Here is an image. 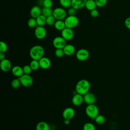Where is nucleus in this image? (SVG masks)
I'll use <instances>...</instances> for the list:
<instances>
[{"label": "nucleus", "mask_w": 130, "mask_h": 130, "mask_svg": "<svg viewBox=\"0 0 130 130\" xmlns=\"http://www.w3.org/2000/svg\"><path fill=\"white\" fill-rule=\"evenodd\" d=\"M63 123L64 124L66 125H68L70 124V120H68V119H64Z\"/></svg>", "instance_id": "obj_41"}, {"label": "nucleus", "mask_w": 130, "mask_h": 130, "mask_svg": "<svg viewBox=\"0 0 130 130\" xmlns=\"http://www.w3.org/2000/svg\"><path fill=\"white\" fill-rule=\"evenodd\" d=\"M11 86L13 88H18V87H19V86H20V85L21 84V82H20V81L18 78L17 79H14V80H13L11 82Z\"/></svg>", "instance_id": "obj_31"}, {"label": "nucleus", "mask_w": 130, "mask_h": 130, "mask_svg": "<svg viewBox=\"0 0 130 130\" xmlns=\"http://www.w3.org/2000/svg\"><path fill=\"white\" fill-rule=\"evenodd\" d=\"M29 66H30L31 68L32 69V70H38L39 68H40V64H39V60H35V59H32L29 64Z\"/></svg>", "instance_id": "obj_27"}, {"label": "nucleus", "mask_w": 130, "mask_h": 130, "mask_svg": "<svg viewBox=\"0 0 130 130\" xmlns=\"http://www.w3.org/2000/svg\"><path fill=\"white\" fill-rule=\"evenodd\" d=\"M64 21L66 27L72 29L76 27L79 23L78 18L75 15L69 16L65 18Z\"/></svg>", "instance_id": "obj_4"}, {"label": "nucleus", "mask_w": 130, "mask_h": 130, "mask_svg": "<svg viewBox=\"0 0 130 130\" xmlns=\"http://www.w3.org/2000/svg\"><path fill=\"white\" fill-rule=\"evenodd\" d=\"M36 21L37 26H44L46 24V17L41 14L36 18Z\"/></svg>", "instance_id": "obj_22"}, {"label": "nucleus", "mask_w": 130, "mask_h": 130, "mask_svg": "<svg viewBox=\"0 0 130 130\" xmlns=\"http://www.w3.org/2000/svg\"><path fill=\"white\" fill-rule=\"evenodd\" d=\"M75 110L71 107L66 108L62 112V116L64 119L71 120L75 115Z\"/></svg>", "instance_id": "obj_12"}, {"label": "nucleus", "mask_w": 130, "mask_h": 130, "mask_svg": "<svg viewBox=\"0 0 130 130\" xmlns=\"http://www.w3.org/2000/svg\"><path fill=\"white\" fill-rule=\"evenodd\" d=\"M89 56V51L86 49H80L76 53V58L80 61H85Z\"/></svg>", "instance_id": "obj_8"}, {"label": "nucleus", "mask_w": 130, "mask_h": 130, "mask_svg": "<svg viewBox=\"0 0 130 130\" xmlns=\"http://www.w3.org/2000/svg\"><path fill=\"white\" fill-rule=\"evenodd\" d=\"M83 100L87 105L94 104L96 101V97L93 93L88 92L83 95Z\"/></svg>", "instance_id": "obj_11"}, {"label": "nucleus", "mask_w": 130, "mask_h": 130, "mask_svg": "<svg viewBox=\"0 0 130 130\" xmlns=\"http://www.w3.org/2000/svg\"><path fill=\"white\" fill-rule=\"evenodd\" d=\"M63 50L65 55L67 56H71L75 53L76 49L73 45L66 44V45L63 48Z\"/></svg>", "instance_id": "obj_18"}, {"label": "nucleus", "mask_w": 130, "mask_h": 130, "mask_svg": "<svg viewBox=\"0 0 130 130\" xmlns=\"http://www.w3.org/2000/svg\"><path fill=\"white\" fill-rule=\"evenodd\" d=\"M83 130H95L94 125L91 122L85 123L83 127Z\"/></svg>", "instance_id": "obj_29"}, {"label": "nucleus", "mask_w": 130, "mask_h": 130, "mask_svg": "<svg viewBox=\"0 0 130 130\" xmlns=\"http://www.w3.org/2000/svg\"><path fill=\"white\" fill-rule=\"evenodd\" d=\"M90 16L92 17H93V18L97 17L98 16V15H99V11L96 9H93V10L90 11Z\"/></svg>", "instance_id": "obj_38"}, {"label": "nucleus", "mask_w": 130, "mask_h": 130, "mask_svg": "<svg viewBox=\"0 0 130 130\" xmlns=\"http://www.w3.org/2000/svg\"><path fill=\"white\" fill-rule=\"evenodd\" d=\"M60 5L64 8H69L72 6V0H59Z\"/></svg>", "instance_id": "obj_25"}, {"label": "nucleus", "mask_w": 130, "mask_h": 130, "mask_svg": "<svg viewBox=\"0 0 130 130\" xmlns=\"http://www.w3.org/2000/svg\"><path fill=\"white\" fill-rule=\"evenodd\" d=\"M56 21V19L53 15H51L46 17V24L49 26H52L54 24Z\"/></svg>", "instance_id": "obj_28"}, {"label": "nucleus", "mask_w": 130, "mask_h": 130, "mask_svg": "<svg viewBox=\"0 0 130 130\" xmlns=\"http://www.w3.org/2000/svg\"><path fill=\"white\" fill-rule=\"evenodd\" d=\"M76 10H77L73 7H71L68 10V14L69 16H75L76 13Z\"/></svg>", "instance_id": "obj_37"}, {"label": "nucleus", "mask_w": 130, "mask_h": 130, "mask_svg": "<svg viewBox=\"0 0 130 130\" xmlns=\"http://www.w3.org/2000/svg\"><path fill=\"white\" fill-rule=\"evenodd\" d=\"M27 25L30 28H34L37 25L36 19L34 18H30L27 21Z\"/></svg>", "instance_id": "obj_30"}, {"label": "nucleus", "mask_w": 130, "mask_h": 130, "mask_svg": "<svg viewBox=\"0 0 130 130\" xmlns=\"http://www.w3.org/2000/svg\"><path fill=\"white\" fill-rule=\"evenodd\" d=\"M87 0H72V6L76 10H79L85 6Z\"/></svg>", "instance_id": "obj_15"}, {"label": "nucleus", "mask_w": 130, "mask_h": 130, "mask_svg": "<svg viewBox=\"0 0 130 130\" xmlns=\"http://www.w3.org/2000/svg\"><path fill=\"white\" fill-rule=\"evenodd\" d=\"M8 50V45L4 41L0 42V52L5 53Z\"/></svg>", "instance_id": "obj_32"}, {"label": "nucleus", "mask_w": 130, "mask_h": 130, "mask_svg": "<svg viewBox=\"0 0 130 130\" xmlns=\"http://www.w3.org/2000/svg\"><path fill=\"white\" fill-rule=\"evenodd\" d=\"M85 7L88 10L90 11L93 9H95L97 6L94 0H87Z\"/></svg>", "instance_id": "obj_23"}, {"label": "nucleus", "mask_w": 130, "mask_h": 130, "mask_svg": "<svg viewBox=\"0 0 130 130\" xmlns=\"http://www.w3.org/2000/svg\"><path fill=\"white\" fill-rule=\"evenodd\" d=\"M34 34L37 39L42 40L45 38L47 34V31L44 26H37L35 29Z\"/></svg>", "instance_id": "obj_9"}, {"label": "nucleus", "mask_w": 130, "mask_h": 130, "mask_svg": "<svg viewBox=\"0 0 130 130\" xmlns=\"http://www.w3.org/2000/svg\"><path fill=\"white\" fill-rule=\"evenodd\" d=\"M36 130H50L49 125L45 121H40L37 124Z\"/></svg>", "instance_id": "obj_20"}, {"label": "nucleus", "mask_w": 130, "mask_h": 130, "mask_svg": "<svg viewBox=\"0 0 130 130\" xmlns=\"http://www.w3.org/2000/svg\"><path fill=\"white\" fill-rule=\"evenodd\" d=\"M52 0H44L43 2V5L44 7L46 8H51L52 6Z\"/></svg>", "instance_id": "obj_36"}, {"label": "nucleus", "mask_w": 130, "mask_h": 130, "mask_svg": "<svg viewBox=\"0 0 130 130\" xmlns=\"http://www.w3.org/2000/svg\"><path fill=\"white\" fill-rule=\"evenodd\" d=\"M85 113L88 117L94 120L95 118L99 115L98 107L94 104L87 105L85 109Z\"/></svg>", "instance_id": "obj_3"}, {"label": "nucleus", "mask_w": 130, "mask_h": 130, "mask_svg": "<svg viewBox=\"0 0 130 130\" xmlns=\"http://www.w3.org/2000/svg\"><path fill=\"white\" fill-rule=\"evenodd\" d=\"M12 73L17 77H20L24 74L23 68L18 66H15L12 68Z\"/></svg>", "instance_id": "obj_19"}, {"label": "nucleus", "mask_w": 130, "mask_h": 130, "mask_svg": "<svg viewBox=\"0 0 130 130\" xmlns=\"http://www.w3.org/2000/svg\"><path fill=\"white\" fill-rule=\"evenodd\" d=\"M83 102V95L77 93L73 96L72 99V102L73 104L76 106H80L82 104Z\"/></svg>", "instance_id": "obj_16"}, {"label": "nucleus", "mask_w": 130, "mask_h": 130, "mask_svg": "<svg viewBox=\"0 0 130 130\" xmlns=\"http://www.w3.org/2000/svg\"><path fill=\"white\" fill-rule=\"evenodd\" d=\"M42 14V9L37 6H34L31 8L30 11V15L32 18H37Z\"/></svg>", "instance_id": "obj_17"}, {"label": "nucleus", "mask_w": 130, "mask_h": 130, "mask_svg": "<svg viewBox=\"0 0 130 130\" xmlns=\"http://www.w3.org/2000/svg\"><path fill=\"white\" fill-rule=\"evenodd\" d=\"M53 45L56 49H63L66 45V40L62 37H56L52 41Z\"/></svg>", "instance_id": "obj_7"}, {"label": "nucleus", "mask_w": 130, "mask_h": 130, "mask_svg": "<svg viewBox=\"0 0 130 130\" xmlns=\"http://www.w3.org/2000/svg\"><path fill=\"white\" fill-rule=\"evenodd\" d=\"M0 67L1 70L4 72H9L12 68V65L10 61L6 58L1 60Z\"/></svg>", "instance_id": "obj_13"}, {"label": "nucleus", "mask_w": 130, "mask_h": 130, "mask_svg": "<svg viewBox=\"0 0 130 130\" xmlns=\"http://www.w3.org/2000/svg\"><path fill=\"white\" fill-rule=\"evenodd\" d=\"M61 35L66 41H70L73 38L74 33L72 28L66 27L61 31Z\"/></svg>", "instance_id": "obj_10"}, {"label": "nucleus", "mask_w": 130, "mask_h": 130, "mask_svg": "<svg viewBox=\"0 0 130 130\" xmlns=\"http://www.w3.org/2000/svg\"><path fill=\"white\" fill-rule=\"evenodd\" d=\"M96 5L98 7H103L105 6L107 3V0H94Z\"/></svg>", "instance_id": "obj_34"}, {"label": "nucleus", "mask_w": 130, "mask_h": 130, "mask_svg": "<svg viewBox=\"0 0 130 130\" xmlns=\"http://www.w3.org/2000/svg\"><path fill=\"white\" fill-rule=\"evenodd\" d=\"M5 59V54L4 52H0V60H2Z\"/></svg>", "instance_id": "obj_40"}, {"label": "nucleus", "mask_w": 130, "mask_h": 130, "mask_svg": "<svg viewBox=\"0 0 130 130\" xmlns=\"http://www.w3.org/2000/svg\"><path fill=\"white\" fill-rule=\"evenodd\" d=\"M52 15L56 20H63L67 17V12L63 8L58 7L53 10Z\"/></svg>", "instance_id": "obj_5"}, {"label": "nucleus", "mask_w": 130, "mask_h": 130, "mask_svg": "<svg viewBox=\"0 0 130 130\" xmlns=\"http://www.w3.org/2000/svg\"><path fill=\"white\" fill-rule=\"evenodd\" d=\"M21 84L22 86L25 87L30 86L33 83V79L31 76L28 74H23L19 78Z\"/></svg>", "instance_id": "obj_6"}, {"label": "nucleus", "mask_w": 130, "mask_h": 130, "mask_svg": "<svg viewBox=\"0 0 130 130\" xmlns=\"http://www.w3.org/2000/svg\"><path fill=\"white\" fill-rule=\"evenodd\" d=\"M64 55L63 49H56L55 51V55L58 58L62 57Z\"/></svg>", "instance_id": "obj_33"}, {"label": "nucleus", "mask_w": 130, "mask_h": 130, "mask_svg": "<svg viewBox=\"0 0 130 130\" xmlns=\"http://www.w3.org/2000/svg\"><path fill=\"white\" fill-rule=\"evenodd\" d=\"M124 25L125 27L130 29V17L126 18L124 21Z\"/></svg>", "instance_id": "obj_39"}, {"label": "nucleus", "mask_w": 130, "mask_h": 130, "mask_svg": "<svg viewBox=\"0 0 130 130\" xmlns=\"http://www.w3.org/2000/svg\"><path fill=\"white\" fill-rule=\"evenodd\" d=\"M90 87V84L88 80L86 79H81L77 83L75 89L77 93L83 95L89 92Z\"/></svg>", "instance_id": "obj_1"}, {"label": "nucleus", "mask_w": 130, "mask_h": 130, "mask_svg": "<svg viewBox=\"0 0 130 130\" xmlns=\"http://www.w3.org/2000/svg\"><path fill=\"white\" fill-rule=\"evenodd\" d=\"M44 49L40 45H35L32 47L29 51V55L32 59L39 60L44 54Z\"/></svg>", "instance_id": "obj_2"}, {"label": "nucleus", "mask_w": 130, "mask_h": 130, "mask_svg": "<svg viewBox=\"0 0 130 130\" xmlns=\"http://www.w3.org/2000/svg\"><path fill=\"white\" fill-rule=\"evenodd\" d=\"M22 68L24 74L29 75L32 70L29 65H25Z\"/></svg>", "instance_id": "obj_35"}, {"label": "nucleus", "mask_w": 130, "mask_h": 130, "mask_svg": "<svg viewBox=\"0 0 130 130\" xmlns=\"http://www.w3.org/2000/svg\"><path fill=\"white\" fill-rule=\"evenodd\" d=\"M94 120L95 122L100 125L103 124L105 123L106 121V118L105 116L103 115H100L99 114L94 119Z\"/></svg>", "instance_id": "obj_26"}, {"label": "nucleus", "mask_w": 130, "mask_h": 130, "mask_svg": "<svg viewBox=\"0 0 130 130\" xmlns=\"http://www.w3.org/2000/svg\"><path fill=\"white\" fill-rule=\"evenodd\" d=\"M42 14L46 17H47L48 16L52 15L53 10L51 8L43 7L42 9Z\"/></svg>", "instance_id": "obj_24"}, {"label": "nucleus", "mask_w": 130, "mask_h": 130, "mask_svg": "<svg viewBox=\"0 0 130 130\" xmlns=\"http://www.w3.org/2000/svg\"><path fill=\"white\" fill-rule=\"evenodd\" d=\"M55 28L58 30L61 31L66 27L64 20H56L54 24Z\"/></svg>", "instance_id": "obj_21"}, {"label": "nucleus", "mask_w": 130, "mask_h": 130, "mask_svg": "<svg viewBox=\"0 0 130 130\" xmlns=\"http://www.w3.org/2000/svg\"><path fill=\"white\" fill-rule=\"evenodd\" d=\"M40 67L41 68L46 70L50 68L51 62L49 58L47 57H42L39 60Z\"/></svg>", "instance_id": "obj_14"}]
</instances>
